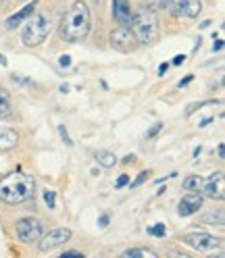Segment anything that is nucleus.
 <instances>
[{
    "label": "nucleus",
    "mask_w": 225,
    "mask_h": 258,
    "mask_svg": "<svg viewBox=\"0 0 225 258\" xmlns=\"http://www.w3.org/2000/svg\"><path fill=\"white\" fill-rule=\"evenodd\" d=\"M148 233L154 235V237H165L167 229H165V225H163V223H156V225H152V227H148Z\"/></svg>",
    "instance_id": "obj_20"
},
{
    "label": "nucleus",
    "mask_w": 225,
    "mask_h": 258,
    "mask_svg": "<svg viewBox=\"0 0 225 258\" xmlns=\"http://www.w3.org/2000/svg\"><path fill=\"white\" fill-rule=\"evenodd\" d=\"M112 17L117 19L119 25H130L134 13L130 0H112Z\"/></svg>",
    "instance_id": "obj_12"
},
{
    "label": "nucleus",
    "mask_w": 225,
    "mask_h": 258,
    "mask_svg": "<svg viewBox=\"0 0 225 258\" xmlns=\"http://www.w3.org/2000/svg\"><path fill=\"white\" fill-rule=\"evenodd\" d=\"M123 258H158V252L150 248H130L123 252Z\"/></svg>",
    "instance_id": "obj_16"
},
{
    "label": "nucleus",
    "mask_w": 225,
    "mask_h": 258,
    "mask_svg": "<svg viewBox=\"0 0 225 258\" xmlns=\"http://www.w3.org/2000/svg\"><path fill=\"white\" fill-rule=\"evenodd\" d=\"M221 48H223V40H217V42L213 44V52H219Z\"/></svg>",
    "instance_id": "obj_31"
},
{
    "label": "nucleus",
    "mask_w": 225,
    "mask_h": 258,
    "mask_svg": "<svg viewBox=\"0 0 225 258\" xmlns=\"http://www.w3.org/2000/svg\"><path fill=\"white\" fill-rule=\"evenodd\" d=\"M59 62H61V67H69V64H71V58L65 54V56H61V60H59Z\"/></svg>",
    "instance_id": "obj_29"
},
{
    "label": "nucleus",
    "mask_w": 225,
    "mask_h": 258,
    "mask_svg": "<svg viewBox=\"0 0 225 258\" xmlns=\"http://www.w3.org/2000/svg\"><path fill=\"white\" fill-rule=\"evenodd\" d=\"M94 158L98 160V165L104 167V169H110V167L117 165V156L112 154V152H108V150H98V152L94 154Z\"/></svg>",
    "instance_id": "obj_17"
},
{
    "label": "nucleus",
    "mask_w": 225,
    "mask_h": 258,
    "mask_svg": "<svg viewBox=\"0 0 225 258\" xmlns=\"http://www.w3.org/2000/svg\"><path fill=\"white\" fill-rule=\"evenodd\" d=\"M15 231H17L19 241H23V244H34V241H38L44 235V223L34 217H25L17 223Z\"/></svg>",
    "instance_id": "obj_5"
},
{
    "label": "nucleus",
    "mask_w": 225,
    "mask_h": 258,
    "mask_svg": "<svg viewBox=\"0 0 225 258\" xmlns=\"http://www.w3.org/2000/svg\"><path fill=\"white\" fill-rule=\"evenodd\" d=\"M192 79H194V75H188L186 79H182V82H180V88H182V86H188V84L192 82Z\"/></svg>",
    "instance_id": "obj_32"
},
{
    "label": "nucleus",
    "mask_w": 225,
    "mask_h": 258,
    "mask_svg": "<svg viewBox=\"0 0 225 258\" xmlns=\"http://www.w3.org/2000/svg\"><path fill=\"white\" fill-rule=\"evenodd\" d=\"M127 183H130V175H119V179H117L115 187H125Z\"/></svg>",
    "instance_id": "obj_25"
},
{
    "label": "nucleus",
    "mask_w": 225,
    "mask_h": 258,
    "mask_svg": "<svg viewBox=\"0 0 225 258\" xmlns=\"http://www.w3.org/2000/svg\"><path fill=\"white\" fill-rule=\"evenodd\" d=\"M167 69H169V64H167V62H163V64L158 67V73H160V75H165V73H167Z\"/></svg>",
    "instance_id": "obj_34"
},
{
    "label": "nucleus",
    "mask_w": 225,
    "mask_h": 258,
    "mask_svg": "<svg viewBox=\"0 0 225 258\" xmlns=\"http://www.w3.org/2000/svg\"><path fill=\"white\" fill-rule=\"evenodd\" d=\"M59 134H61V138H63V140H65L67 146H73V142H71V138H69V134H67L65 125H59Z\"/></svg>",
    "instance_id": "obj_24"
},
{
    "label": "nucleus",
    "mask_w": 225,
    "mask_h": 258,
    "mask_svg": "<svg viewBox=\"0 0 225 258\" xmlns=\"http://www.w3.org/2000/svg\"><path fill=\"white\" fill-rule=\"evenodd\" d=\"M130 25H132L130 29H132L136 42L148 46L158 40V17L152 9H140L132 17Z\"/></svg>",
    "instance_id": "obj_3"
},
{
    "label": "nucleus",
    "mask_w": 225,
    "mask_h": 258,
    "mask_svg": "<svg viewBox=\"0 0 225 258\" xmlns=\"http://www.w3.org/2000/svg\"><path fill=\"white\" fill-rule=\"evenodd\" d=\"M148 175H150L148 171H142V173H140V175L136 177V181H132V187H140V185H142L144 181L148 179Z\"/></svg>",
    "instance_id": "obj_23"
},
{
    "label": "nucleus",
    "mask_w": 225,
    "mask_h": 258,
    "mask_svg": "<svg viewBox=\"0 0 225 258\" xmlns=\"http://www.w3.org/2000/svg\"><path fill=\"white\" fill-rule=\"evenodd\" d=\"M36 191L34 177L27 173H9L0 179V200L7 204H21L27 202Z\"/></svg>",
    "instance_id": "obj_2"
},
{
    "label": "nucleus",
    "mask_w": 225,
    "mask_h": 258,
    "mask_svg": "<svg viewBox=\"0 0 225 258\" xmlns=\"http://www.w3.org/2000/svg\"><path fill=\"white\" fill-rule=\"evenodd\" d=\"M110 48L112 50H117V52H132L134 48H136V38L132 34V29L130 25H119L110 31Z\"/></svg>",
    "instance_id": "obj_7"
},
{
    "label": "nucleus",
    "mask_w": 225,
    "mask_h": 258,
    "mask_svg": "<svg viewBox=\"0 0 225 258\" xmlns=\"http://www.w3.org/2000/svg\"><path fill=\"white\" fill-rule=\"evenodd\" d=\"M204 196L211 198V200H223L225 198V179H223V171H215L208 175V179L202 181Z\"/></svg>",
    "instance_id": "obj_9"
},
{
    "label": "nucleus",
    "mask_w": 225,
    "mask_h": 258,
    "mask_svg": "<svg viewBox=\"0 0 225 258\" xmlns=\"http://www.w3.org/2000/svg\"><path fill=\"white\" fill-rule=\"evenodd\" d=\"M19 144V134L15 129L3 127L0 129V150H11Z\"/></svg>",
    "instance_id": "obj_14"
},
{
    "label": "nucleus",
    "mask_w": 225,
    "mask_h": 258,
    "mask_svg": "<svg viewBox=\"0 0 225 258\" xmlns=\"http://www.w3.org/2000/svg\"><path fill=\"white\" fill-rule=\"evenodd\" d=\"M40 239H42V241L38 244V248H40L42 252H50V250L63 246L65 241L71 239V229H67V227H59V229L48 231V233H46L44 237H40Z\"/></svg>",
    "instance_id": "obj_10"
},
{
    "label": "nucleus",
    "mask_w": 225,
    "mask_h": 258,
    "mask_svg": "<svg viewBox=\"0 0 225 258\" xmlns=\"http://www.w3.org/2000/svg\"><path fill=\"white\" fill-rule=\"evenodd\" d=\"M208 104H219V100H204V102H198V104H192V106H188V110H186V117H190L194 110H198V108H202V106H208Z\"/></svg>",
    "instance_id": "obj_21"
},
{
    "label": "nucleus",
    "mask_w": 225,
    "mask_h": 258,
    "mask_svg": "<svg viewBox=\"0 0 225 258\" xmlns=\"http://www.w3.org/2000/svg\"><path fill=\"white\" fill-rule=\"evenodd\" d=\"M184 62H186V56H184V54L173 56V64H184Z\"/></svg>",
    "instance_id": "obj_30"
},
{
    "label": "nucleus",
    "mask_w": 225,
    "mask_h": 258,
    "mask_svg": "<svg viewBox=\"0 0 225 258\" xmlns=\"http://www.w3.org/2000/svg\"><path fill=\"white\" fill-rule=\"evenodd\" d=\"M202 221H204V223H206V221H211V223H217V227H223V213H221V211H219L217 215L211 213V215H206Z\"/></svg>",
    "instance_id": "obj_22"
},
{
    "label": "nucleus",
    "mask_w": 225,
    "mask_h": 258,
    "mask_svg": "<svg viewBox=\"0 0 225 258\" xmlns=\"http://www.w3.org/2000/svg\"><path fill=\"white\" fill-rule=\"evenodd\" d=\"M202 202H204L202 194H198V191H188L186 196L180 200V206H178L180 217H190V215L198 213L200 208H202Z\"/></svg>",
    "instance_id": "obj_11"
},
{
    "label": "nucleus",
    "mask_w": 225,
    "mask_h": 258,
    "mask_svg": "<svg viewBox=\"0 0 225 258\" xmlns=\"http://www.w3.org/2000/svg\"><path fill=\"white\" fill-rule=\"evenodd\" d=\"M184 244L194 248L196 252H202V254H208V252H215L221 248V239L215 237V235H208L204 231H196V233H188L184 237Z\"/></svg>",
    "instance_id": "obj_6"
},
{
    "label": "nucleus",
    "mask_w": 225,
    "mask_h": 258,
    "mask_svg": "<svg viewBox=\"0 0 225 258\" xmlns=\"http://www.w3.org/2000/svg\"><path fill=\"white\" fill-rule=\"evenodd\" d=\"M13 115V102H11V94L0 88V119H9Z\"/></svg>",
    "instance_id": "obj_15"
},
{
    "label": "nucleus",
    "mask_w": 225,
    "mask_h": 258,
    "mask_svg": "<svg viewBox=\"0 0 225 258\" xmlns=\"http://www.w3.org/2000/svg\"><path fill=\"white\" fill-rule=\"evenodd\" d=\"M90 27H92L90 7L84 3V0H75V3L69 7V11L65 13V17L61 19L59 38L69 42V44H77V42L86 40V36L90 34Z\"/></svg>",
    "instance_id": "obj_1"
},
{
    "label": "nucleus",
    "mask_w": 225,
    "mask_h": 258,
    "mask_svg": "<svg viewBox=\"0 0 225 258\" xmlns=\"http://www.w3.org/2000/svg\"><path fill=\"white\" fill-rule=\"evenodd\" d=\"M134 160H136V156H134V154H127V156L123 158V163H125V165H130V163H134Z\"/></svg>",
    "instance_id": "obj_33"
},
{
    "label": "nucleus",
    "mask_w": 225,
    "mask_h": 258,
    "mask_svg": "<svg viewBox=\"0 0 225 258\" xmlns=\"http://www.w3.org/2000/svg\"><path fill=\"white\" fill-rule=\"evenodd\" d=\"M0 64H7V58H5L3 54H0Z\"/></svg>",
    "instance_id": "obj_36"
},
{
    "label": "nucleus",
    "mask_w": 225,
    "mask_h": 258,
    "mask_svg": "<svg viewBox=\"0 0 225 258\" xmlns=\"http://www.w3.org/2000/svg\"><path fill=\"white\" fill-rule=\"evenodd\" d=\"M48 34H50V19L46 17L44 13H31V19L25 23L23 31H21V42L27 46V48H36L40 46Z\"/></svg>",
    "instance_id": "obj_4"
},
{
    "label": "nucleus",
    "mask_w": 225,
    "mask_h": 258,
    "mask_svg": "<svg viewBox=\"0 0 225 258\" xmlns=\"http://www.w3.org/2000/svg\"><path fill=\"white\" fill-rule=\"evenodd\" d=\"M182 185H184L186 191H198L202 187V177L200 175H190V177H186V179H184Z\"/></svg>",
    "instance_id": "obj_18"
},
{
    "label": "nucleus",
    "mask_w": 225,
    "mask_h": 258,
    "mask_svg": "<svg viewBox=\"0 0 225 258\" xmlns=\"http://www.w3.org/2000/svg\"><path fill=\"white\" fill-rule=\"evenodd\" d=\"M36 7H38V0H34V3H29V5H25L21 11H17L15 15H11V17L7 19V29H15V27H19L27 17H31V13L36 11Z\"/></svg>",
    "instance_id": "obj_13"
},
{
    "label": "nucleus",
    "mask_w": 225,
    "mask_h": 258,
    "mask_svg": "<svg viewBox=\"0 0 225 258\" xmlns=\"http://www.w3.org/2000/svg\"><path fill=\"white\" fill-rule=\"evenodd\" d=\"M67 256H79V258H84V254L79 252V250H65L61 254V258H67Z\"/></svg>",
    "instance_id": "obj_26"
},
{
    "label": "nucleus",
    "mask_w": 225,
    "mask_h": 258,
    "mask_svg": "<svg viewBox=\"0 0 225 258\" xmlns=\"http://www.w3.org/2000/svg\"><path fill=\"white\" fill-rule=\"evenodd\" d=\"M160 129H163V125H160V123H156V125H154V127L150 129V132L146 134V138H154V136H156V134L160 132Z\"/></svg>",
    "instance_id": "obj_27"
},
{
    "label": "nucleus",
    "mask_w": 225,
    "mask_h": 258,
    "mask_svg": "<svg viewBox=\"0 0 225 258\" xmlns=\"http://www.w3.org/2000/svg\"><path fill=\"white\" fill-rule=\"evenodd\" d=\"M108 221H110V219H108V215H100V217H98V225H100V227H106Z\"/></svg>",
    "instance_id": "obj_28"
},
{
    "label": "nucleus",
    "mask_w": 225,
    "mask_h": 258,
    "mask_svg": "<svg viewBox=\"0 0 225 258\" xmlns=\"http://www.w3.org/2000/svg\"><path fill=\"white\" fill-rule=\"evenodd\" d=\"M169 11L175 17H186V19H196L202 13L200 0H167Z\"/></svg>",
    "instance_id": "obj_8"
},
{
    "label": "nucleus",
    "mask_w": 225,
    "mask_h": 258,
    "mask_svg": "<svg viewBox=\"0 0 225 258\" xmlns=\"http://www.w3.org/2000/svg\"><path fill=\"white\" fill-rule=\"evenodd\" d=\"M9 3H11V0H0V11L7 9V7H9Z\"/></svg>",
    "instance_id": "obj_35"
},
{
    "label": "nucleus",
    "mask_w": 225,
    "mask_h": 258,
    "mask_svg": "<svg viewBox=\"0 0 225 258\" xmlns=\"http://www.w3.org/2000/svg\"><path fill=\"white\" fill-rule=\"evenodd\" d=\"M44 202H46V206L50 208V211H54V206H57V194L52 189H46L44 191Z\"/></svg>",
    "instance_id": "obj_19"
}]
</instances>
